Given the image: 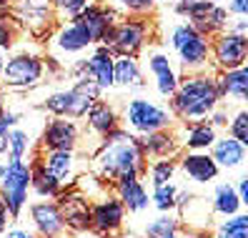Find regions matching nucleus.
I'll return each instance as SVG.
<instances>
[{
  "label": "nucleus",
  "mask_w": 248,
  "mask_h": 238,
  "mask_svg": "<svg viewBox=\"0 0 248 238\" xmlns=\"http://www.w3.org/2000/svg\"><path fill=\"white\" fill-rule=\"evenodd\" d=\"M3 238H38L33 231H28V228H8L3 233Z\"/></svg>",
  "instance_id": "37998d69"
},
{
  "label": "nucleus",
  "mask_w": 248,
  "mask_h": 238,
  "mask_svg": "<svg viewBox=\"0 0 248 238\" xmlns=\"http://www.w3.org/2000/svg\"><path fill=\"white\" fill-rule=\"evenodd\" d=\"M145 238H181V228H178V218L173 213H160L153 221L145 223L143 228Z\"/></svg>",
  "instance_id": "7c9ffc66"
},
{
  "label": "nucleus",
  "mask_w": 248,
  "mask_h": 238,
  "mask_svg": "<svg viewBox=\"0 0 248 238\" xmlns=\"http://www.w3.org/2000/svg\"><path fill=\"white\" fill-rule=\"evenodd\" d=\"M73 238H83V233H76V236H73Z\"/></svg>",
  "instance_id": "8fccbe9b"
},
{
  "label": "nucleus",
  "mask_w": 248,
  "mask_h": 238,
  "mask_svg": "<svg viewBox=\"0 0 248 238\" xmlns=\"http://www.w3.org/2000/svg\"><path fill=\"white\" fill-rule=\"evenodd\" d=\"M35 156L43 163V168L61 183V188L73 186L76 178L80 175L78 151H40V148H35Z\"/></svg>",
  "instance_id": "dca6fc26"
},
{
  "label": "nucleus",
  "mask_w": 248,
  "mask_h": 238,
  "mask_svg": "<svg viewBox=\"0 0 248 238\" xmlns=\"http://www.w3.org/2000/svg\"><path fill=\"white\" fill-rule=\"evenodd\" d=\"M213 238H248V213L241 211L236 216H228L216 226Z\"/></svg>",
  "instance_id": "72a5a7b5"
},
{
  "label": "nucleus",
  "mask_w": 248,
  "mask_h": 238,
  "mask_svg": "<svg viewBox=\"0 0 248 238\" xmlns=\"http://www.w3.org/2000/svg\"><path fill=\"white\" fill-rule=\"evenodd\" d=\"M28 163H31V193H35L40 201H53L58 193L63 190L61 183L43 168V163L38 160L35 151H33V160H28Z\"/></svg>",
  "instance_id": "bb28decb"
},
{
  "label": "nucleus",
  "mask_w": 248,
  "mask_h": 238,
  "mask_svg": "<svg viewBox=\"0 0 248 238\" xmlns=\"http://www.w3.org/2000/svg\"><path fill=\"white\" fill-rule=\"evenodd\" d=\"M20 35H23L20 25L10 18V13H3V16H0V50H3V53L13 50V48H16V40Z\"/></svg>",
  "instance_id": "c9c22d12"
},
{
  "label": "nucleus",
  "mask_w": 248,
  "mask_h": 238,
  "mask_svg": "<svg viewBox=\"0 0 248 238\" xmlns=\"http://www.w3.org/2000/svg\"><path fill=\"white\" fill-rule=\"evenodd\" d=\"M226 136L231 138H236L238 143L248 145V111L246 108H236V111H231V118H228V123H226Z\"/></svg>",
  "instance_id": "f704fd0d"
},
{
  "label": "nucleus",
  "mask_w": 248,
  "mask_h": 238,
  "mask_svg": "<svg viewBox=\"0 0 248 238\" xmlns=\"http://www.w3.org/2000/svg\"><path fill=\"white\" fill-rule=\"evenodd\" d=\"M80 145V126L70 118H55L46 123L40 133V151H78Z\"/></svg>",
  "instance_id": "4468645a"
},
{
  "label": "nucleus",
  "mask_w": 248,
  "mask_h": 238,
  "mask_svg": "<svg viewBox=\"0 0 248 238\" xmlns=\"http://www.w3.org/2000/svg\"><path fill=\"white\" fill-rule=\"evenodd\" d=\"M113 88H123V91H136V88H145L143 80V68L138 58L130 55H118L113 61Z\"/></svg>",
  "instance_id": "a878e982"
},
{
  "label": "nucleus",
  "mask_w": 248,
  "mask_h": 238,
  "mask_svg": "<svg viewBox=\"0 0 248 238\" xmlns=\"http://www.w3.org/2000/svg\"><path fill=\"white\" fill-rule=\"evenodd\" d=\"M18 123H20V113H16V111H3L0 113V138L8 136V130L16 128Z\"/></svg>",
  "instance_id": "58836bf2"
},
{
  "label": "nucleus",
  "mask_w": 248,
  "mask_h": 238,
  "mask_svg": "<svg viewBox=\"0 0 248 238\" xmlns=\"http://www.w3.org/2000/svg\"><path fill=\"white\" fill-rule=\"evenodd\" d=\"M73 20H78V23L83 25V31L88 33L91 40L98 46V43L106 38V33L110 31V25L118 20V16H115L108 5L100 3V0H91V3L85 5Z\"/></svg>",
  "instance_id": "aec40b11"
},
{
  "label": "nucleus",
  "mask_w": 248,
  "mask_h": 238,
  "mask_svg": "<svg viewBox=\"0 0 248 238\" xmlns=\"http://www.w3.org/2000/svg\"><path fill=\"white\" fill-rule=\"evenodd\" d=\"M151 35H153V20H148V18H118L110 25L106 38L100 40V46H106L115 58L118 55L138 58L145 50V46L151 43Z\"/></svg>",
  "instance_id": "0eeeda50"
},
{
  "label": "nucleus",
  "mask_w": 248,
  "mask_h": 238,
  "mask_svg": "<svg viewBox=\"0 0 248 238\" xmlns=\"http://www.w3.org/2000/svg\"><path fill=\"white\" fill-rule=\"evenodd\" d=\"M173 13L181 16L186 23H191L206 38L223 33L231 20L226 5L213 3V0H181V3H173Z\"/></svg>",
  "instance_id": "1a4fd4ad"
},
{
  "label": "nucleus",
  "mask_w": 248,
  "mask_h": 238,
  "mask_svg": "<svg viewBox=\"0 0 248 238\" xmlns=\"http://www.w3.org/2000/svg\"><path fill=\"white\" fill-rule=\"evenodd\" d=\"M123 226L125 208L113 193L91 198V233L100 238H118L123 233Z\"/></svg>",
  "instance_id": "f8f14e48"
},
{
  "label": "nucleus",
  "mask_w": 248,
  "mask_h": 238,
  "mask_svg": "<svg viewBox=\"0 0 248 238\" xmlns=\"http://www.w3.org/2000/svg\"><path fill=\"white\" fill-rule=\"evenodd\" d=\"M226 13L231 18H246L248 16V0H226Z\"/></svg>",
  "instance_id": "ea45409f"
},
{
  "label": "nucleus",
  "mask_w": 248,
  "mask_h": 238,
  "mask_svg": "<svg viewBox=\"0 0 248 238\" xmlns=\"http://www.w3.org/2000/svg\"><path fill=\"white\" fill-rule=\"evenodd\" d=\"M211 208L216 216L221 218H228V216H236L243 211V203L238 198L236 188H233V183H218L213 188V198H211Z\"/></svg>",
  "instance_id": "cd10ccee"
},
{
  "label": "nucleus",
  "mask_w": 248,
  "mask_h": 238,
  "mask_svg": "<svg viewBox=\"0 0 248 238\" xmlns=\"http://www.w3.org/2000/svg\"><path fill=\"white\" fill-rule=\"evenodd\" d=\"M100 88L91 80L83 78L76 80L65 91H55L43 100V111L55 115V118H70V121H80V118L88 113V108L95 100H100Z\"/></svg>",
  "instance_id": "423d86ee"
},
{
  "label": "nucleus",
  "mask_w": 248,
  "mask_h": 238,
  "mask_svg": "<svg viewBox=\"0 0 248 238\" xmlns=\"http://www.w3.org/2000/svg\"><path fill=\"white\" fill-rule=\"evenodd\" d=\"M8 158H28V156H33V151H35V148H33V136H31V133H28V130H23V128H10L8 130Z\"/></svg>",
  "instance_id": "473e14b6"
},
{
  "label": "nucleus",
  "mask_w": 248,
  "mask_h": 238,
  "mask_svg": "<svg viewBox=\"0 0 248 238\" xmlns=\"http://www.w3.org/2000/svg\"><path fill=\"white\" fill-rule=\"evenodd\" d=\"M10 223H13V216H10V211H8V206L3 203V198H0V236L10 228Z\"/></svg>",
  "instance_id": "a19ab883"
},
{
  "label": "nucleus",
  "mask_w": 248,
  "mask_h": 238,
  "mask_svg": "<svg viewBox=\"0 0 248 238\" xmlns=\"http://www.w3.org/2000/svg\"><path fill=\"white\" fill-rule=\"evenodd\" d=\"M48 73L46 58L38 53H13L10 58H5L3 73H0V83L5 85V91H31L43 83Z\"/></svg>",
  "instance_id": "6e6552de"
},
{
  "label": "nucleus",
  "mask_w": 248,
  "mask_h": 238,
  "mask_svg": "<svg viewBox=\"0 0 248 238\" xmlns=\"http://www.w3.org/2000/svg\"><path fill=\"white\" fill-rule=\"evenodd\" d=\"M145 70L151 73L153 85L160 98H170L178 88L181 80V70L173 61V55L168 50H148V61H145Z\"/></svg>",
  "instance_id": "2eb2a0df"
},
{
  "label": "nucleus",
  "mask_w": 248,
  "mask_h": 238,
  "mask_svg": "<svg viewBox=\"0 0 248 238\" xmlns=\"http://www.w3.org/2000/svg\"><path fill=\"white\" fill-rule=\"evenodd\" d=\"M145 163L140 141L118 126L91 153V173L100 183H115L118 178H143Z\"/></svg>",
  "instance_id": "f257e3e1"
},
{
  "label": "nucleus",
  "mask_w": 248,
  "mask_h": 238,
  "mask_svg": "<svg viewBox=\"0 0 248 238\" xmlns=\"http://www.w3.org/2000/svg\"><path fill=\"white\" fill-rule=\"evenodd\" d=\"M3 171H5V160H0V181H3Z\"/></svg>",
  "instance_id": "de8ad7c7"
},
{
  "label": "nucleus",
  "mask_w": 248,
  "mask_h": 238,
  "mask_svg": "<svg viewBox=\"0 0 248 238\" xmlns=\"http://www.w3.org/2000/svg\"><path fill=\"white\" fill-rule=\"evenodd\" d=\"M166 43H168L173 61H176V65L183 76L211 70V38L198 33L191 23L178 20L170 28Z\"/></svg>",
  "instance_id": "7ed1b4c3"
},
{
  "label": "nucleus",
  "mask_w": 248,
  "mask_h": 238,
  "mask_svg": "<svg viewBox=\"0 0 248 238\" xmlns=\"http://www.w3.org/2000/svg\"><path fill=\"white\" fill-rule=\"evenodd\" d=\"M88 3L91 0H50V8L55 13V20L63 23V20H73Z\"/></svg>",
  "instance_id": "e433bc0d"
},
{
  "label": "nucleus",
  "mask_w": 248,
  "mask_h": 238,
  "mask_svg": "<svg viewBox=\"0 0 248 238\" xmlns=\"http://www.w3.org/2000/svg\"><path fill=\"white\" fill-rule=\"evenodd\" d=\"M5 111V85L0 83V113Z\"/></svg>",
  "instance_id": "c03bdc74"
},
{
  "label": "nucleus",
  "mask_w": 248,
  "mask_h": 238,
  "mask_svg": "<svg viewBox=\"0 0 248 238\" xmlns=\"http://www.w3.org/2000/svg\"><path fill=\"white\" fill-rule=\"evenodd\" d=\"M3 65H5V53L0 50V73H3Z\"/></svg>",
  "instance_id": "49530a36"
},
{
  "label": "nucleus",
  "mask_w": 248,
  "mask_h": 238,
  "mask_svg": "<svg viewBox=\"0 0 248 238\" xmlns=\"http://www.w3.org/2000/svg\"><path fill=\"white\" fill-rule=\"evenodd\" d=\"M5 153H8V138L3 136V138H0V158H3Z\"/></svg>",
  "instance_id": "a18cd8bd"
},
{
  "label": "nucleus",
  "mask_w": 248,
  "mask_h": 238,
  "mask_svg": "<svg viewBox=\"0 0 248 238\" xmlns=\"http://www.w3.org/2000/svg\"><path fill=\"white\" fill-rule=\"evenodd\" d=\"M178 163V171L193 181L198 186H206V183H213L221 168L216 166V160L211 158L208 151H181V156L176 158Z\"/></svg>",
  "instance_id": "6ab92c4d"
},
{
  "label": "nucleus",
  "mask_w": 248,
  "mask_h": 238,
  "mask_svg": "<svg viewBox=\"0 0 248 238\" xmlns=\"http://www.w3.org/2000/svg\"><path fill=\"white\" fill-rule=\"evenodd\" d=\"M140 141V148L145 158H178L181 156V143H178V136H176V128H163V130H153V133H145V136L138 138Z\"/></svg>",
  "instance_id": "5701e85b"
},
{
  "label": "nucleus",
  "mask_w": 248,
  "mask_h": 238,
  "mask_svg": "<svg viewBox=\"0 0 248 238\" xmlns=\"http://www.w3.org/2000/svg\"><path fill=\"white\" fill-rule=\"evenodd\" d=\"M218 98L228 108H243L248 98V68H233V70H221L213 73Z\"/></svg>",
  "instance_id": "a211bd4d"
},
{
  "label": "nucleus",
  "mask_w": 248,
  "mask_h": 238,
  "mask_svg": "<svg viewBox=\"0 0 248 238\" xmlns=\"http://www.w3.org/2000/svg\"><path fill=\"white\" fill-rule=\"evenodd\" d=\"M173 126H176V118L168 111V106L155 103L151 98H143V95L130 98L121 113V128L136 138L145 136V133H153V130L173 128Z\"/></svg>",
  "instance_id": "39448f33"
},
{
  "label": "nucleus",
  "mask_w": 248,
  "mask_h": 238,
  "mask_svg": "<svg viewBox=\"0 0 248 238\" xmlns=\"http://www.w3.org/2000/svg\"><path fill=\"white\" fill-rule=\"evenodd\" d=\"M83 118H85V130H88L91 136H95L98 143L121 126V113L115 111V106H110L108 100H95Z\"/></svg>",
  "instance_id": "4be33fe9"
},
{
  "label": "nucleus",
  "mask_w": 248,
  "mask_h": 238,
  "mask_svg": "<svg viewBox=\"0 0 248 238\" xmlns=\"http://www.w3.org/2000/svg\"><path fill=\"white\" fill-rule=\"evenodd\" d=\"M151 206L155 208L158 213H173L178 208V186L173 181H168L163 186H153Z\"/></svg>",
  "instance_id": "2f4dec72"
},
{
  "label": "nucleus",
  "mask_w": 248,
  "mask_h": 238,
  "mask_svg": "<svg viewBox=\"0 0 248 238\" xmlns=\"http://www.w3.org/2000/svg\"><path fill=\"white\" fill-rule=\"evenodd\" d=\"M176 136L183 151H208L213 141L218 138V130L208 121H196V123H181L176 128Z\"/></svg>",
  "instance_id": "393cba45"
},
{
  "label": "nucleus",
  "mask_w": 248,
  "mask_h": 238,
  "mask_svg": "<svg viewBox=\"0 0 248 238\" xmlns=\"http://www.w3.org/2000/svg\"><path fill=\"white\" fill-rule=\"evenodd\" d=\"M103 5H108L118 18H151L158 0H100Z\"/></svg>",
  "instance_id": "c85d7f7f"
},
{
  "label": "nucleus",
  "mask_w": 248,
  "mask_h": 238,
  "mask_svg": "<svg viewBox=\"0 0 248 238\" xmlns=\"http://www.w3.org/2000/svg\"><path fill=\"white\" fill-rule=\"evenodd\" d=\"M53 201L61 208V216L65 221V231H73V233H88L91 231V198L80 188L68 186Z\"/></svg>",
  "instance_id": "ddd939ff"
},
{
  "label": "nucleus",
  "mask_w": 248,
  "mask_h": 238,
  "mask_svg": "<svg viewBox=\"0 0 248 238\" xmlns=\"http://www.w3.org/2000/svg\"><path fill=\"white\" fill-rule=\"evenodd\" d=\"M173 3H181V0H170V5H173Z\"/></svg>",
  "instance_id": "3c124183"
},
{
  "label": "nucleus",
  "mask_w": 248,
  "mask_h": 238,
  "mask_svg": "<svg viewBox=\"0 0 248 238\" xmlns=\"http://www.w3.org/2000/svg\"><path fill=\"white\" fill-rule=\"evenodd\" d=\"M113 186V196L125 208V213H143L151 206V196L143 178H118Z\"/></svg>",
  "instance_id": "412c9836"
},
{
  "label": "nucleus",
  "mask_w": 248,
  "mask_h": 238,
  "mask_svg": "<svg viewBox=\"0 0 248 238\" xmlns=\"http://www.w3.org/2000/svg\"><path fill=\"white\" fill-rule=\"evenodd\" d=\"M228 118H231V108L228 106H223V103H221V106H218L208 118H206V121L216 128V130H221V128H226V123H228Z\"/></svg>",
  "instance_id": "4c0bfd02"
},
{
  "label": "nucleus",
  "mask_w": 248,
  "mask_h": 238,
  "mask_svg": "<svg viewBox=\"0 0 248 238\" xmlns=\"http://www.w3.org/2000/svg\"><path fill=\"white\" fill-rule=\"evenodd\" d=\"M168 100H170L168 111L173 113V118H176L178 123L206 121V118H208L218 106H221L213 70L181 76L176 93H173Z\"/></svg>",
  "instance_id": "f03ea898"
},
{
  "label": "nucleus",
  "mask_w": 248,
  "mask_h": 238,
  "mask_svg": "<svg viewBox=\"0 0 248 238\" xmlns=\"http://www.w3.org/2000/svg\"><path fill=\"white\" fill-rule=\"evenodd\" d=\"M28 196H31V163L23 158H8L0 181V198L8 206L13 221L25 211Z\"/></svg>",
  "instance_id": "9d476101"
},
{
  "label": "nucleus",
  "mask_w": 248,
  "mask_h": 238,
  "mask_svg": "<svg viewBox=\"0 0 248 238\" xmlns=\"http://www.w3.org/2000/svg\"><path fill=\"white\" fill-rule=\"evenodd\" d=\"M248 61V35L226 31L211 38V70H233L243 68Z\"/></svg>",
  "instance_id": "9b49d317"
},
{
  "label": "nucleus",
  "mask_w": 248,
  "mask_h": 238,
  "mask_svg": "<svg viewBox=\"0 0 248 238\" xmlns=\"http://www.w3.org/2000/svg\"><path fill=\"white\" fill-rule=\"evenodd\" d=\"M176 173H178V163L176 158H155L151 163H145V178H148L151 188L153 186H163L168 181H176Z\"/></svg>",
  "instance_id": "c756f323"
},
{
  "label": "nucleus",
  "mask_w": 248,
  "mask_h": 238,
  "mask_svg": "<svg viewBox=\"0 0 248 238\" xmlns=\"http://www.w3.org/2000/svg\"><path fill=\"white\" fill-rule=\"evenodd\" d=\"M233 188H236L238 198H241V203H243V208H246V206H248V178L241 175V178H238V183L233 186Z\"/></svg>",
  "instance_id": "79ce46f5"
},
{
  "label": "nucleus",
  "mask_w": 248,
  "mask_h": 238,
  "mask_svg": "<svg viewBox=\"0 0 248 238\" xmlns=\"http://www.w3.org/2000/svg\"><path fill=\"white\" fill-rule=\"evenodd\" d=\"M208 153L221 171H241L246 166V145L231 136H218Z\"/></svg>",
  "instance_id": "b1692460"
},
{
  "label": "nucleus",
  "mask_w": 248,
  "mask_h": 238,
  "mask_svg": "<svg viewBox=\"0 0 248 238\" xmlns=\"http://www.w3.org/2000/svg\"><path fill=\"white\" fill-rule=\"evenodd\" d=\"M93 46L95 43L83 31V25L78 20H63V23H58L53 28V33L48 35V61L55 63L58 68L68 70Z\"/></svg>",
  "instance_id": "20e7f679"
},
{
  "label": "nucleus",
  "mask_w": 248,
  "mask_h": 238,
  "mask_svg": "<svg viewBox=\"0 0 248 238\" xmlns=\"http://www.w3.org/2000/svg\"><path fill=\"white\" fill-rule=\"evenodd\" d=\"M213 3H221V5H223V3H226V0H213Z\"/></svg>",
  "instance_id": "09e8293b"
},
{
  "label": "nucleus",
  "mask_w": 248,
  "mask_h": 238,
  "mask_svg": "<svg viewBox=\"0 0 248 238\" xmlns=\"http://www.w3.org/2000/svg\"><path fill=\"white\" fill-rule=\"evenodd\" d=\"M28 216L33 223V233L38 238H63L65 221L55 201H35L28 206Z\"/></svg>",
  "instance_id": "f3484780"
}]
</instances>
